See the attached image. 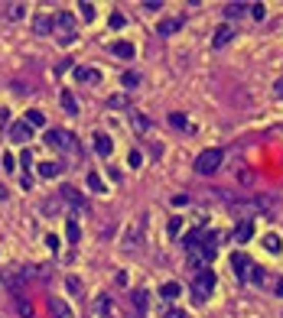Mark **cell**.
I'll use <instances>...</instances> for the list:
<instances>
[{"instance_id":"32","label":"cell","mask_w":283,"mask_h":318,"mask_svg":"<svg viewBox=\"0 0 283 318\" xmlns=\"http://www.w3.org/2000/svg\"><path fill=\"white\" fill-rule=\"evenodd\" d=\"M78 10H82V20H88V23H91L95 16H98V10H95V4H82Z\"/></svg>"},{"instance_id":"26","label":"cell","mask_w":283,"mask_h":318,"mask_svg":"<svg viewBox=\"0 0 283 318\" xmlns=\"http://www.w3.org/2000/svg\"><path fill=\"white\" fill-rule=\"evenodd\" d=\"M62 108H65L68 114H78V101H75L72 91H62Z\"/></svg>"},{"instance_id":"14","label":"cell","mask_w":283,"mask_h":318,"mask_svg":"<svg viewBox=\"0 0 283 318\" xmlns=\"http://www.w3.org/2000/svg\"><path fill=\"white\" fill-rule=\"evenodd\" d=\"M95 149H98V156H111V153H114V143H111V137L98 134V137H95Z\"/></svg>"},{"instance_id":"6","label":"cell","mask_w":283,"mask_h":318,"mask_svg":"<svg viewBox=\"0 0 283 318\" xmlns=\"http://www.w3.org/2000/svg\"><path fill=\"white\" fill-rule=\"evenodd\" d=\"M30 137H33V127L26 120H20V123H13V127H10V140H13V143H26Z\"/></svg>"},{"instance_id":"33","label":"cell","mask_w":283,"mask_h":318,"mask_svg":"<svg viewBox=\"0 0 283 318\" xmlns=\"http://www.w3.org/2000/svg\"><path fill=\"white\" fill-rule=\"evenodd\" d=\"M247 10H251V16H254V20H264V16H267V7H264V4H251Z\"/></svg>"},{"instance_id":"44","label":"cell","mask_w":283,"mask_h":318,"mask_svg":"<svg viewBox=\"0 0 283 318\" xmlns=\"http://www.w3.org/2000/svg\"><path fill=\"white\" fill-rule=\"evenodd\" d=\"M20 163H23V166L33 163V153H30V149H23V153H20Z\"/></svg>"},{"instance_id":"4","label":"cell","mask_w":283,"mask_h":318,"mask_svg":"<svg viewBox=\"0 0 283 318\" xmlns=\"http://www.w3.org/2000/svg\"><path fill=\"white\" fill-rule=\"evenodd\" d=\"M215 289V273L211 270H199L196 273V282H192V296H196V302H205V296Z\"/></svg>"},{"instance_id":"46","label":"cell","mask_w":283,"mask_h":318,"mask_svg":"<svg viewBox=\"0 0 283 318\" xmlns=\"http://www.w3.org/2000/svg\"><path fill=\"white\" fill-rule=\"evenodd\" d=\"M277 296H283V279H277Z\"/></svg>"},{"instance_id":"29","label":"cell","mask_w":283,"mask_h":318,"mask_svg":"<svg viewBox=\"0 0 283 318\" xmlns=\"http://www.w3.org/2000/svg\"><path fill=\"white\" fill-rule=\"evenodd\" d=\"M247 279H251L254 286H261V282L267 279V276H264V270H261V267H254V263H251V270H247Z\"/></svg>"},{"instance_id":"38","label":"cell","mask_w":283,"mask_h":318,"mask_svg":"<svg viewBox=\"0 0 283 318\" xmlns=\"http://www.w3.org/2000/svg\"><path fill=\"white\" fill-rule=\"evenodd\" d=\"M46 247L56 253V250H59V237H56V234H46Z\"/></svg>"},{"instance_id":"45","label":"cell","mask_w":283,"mask_h":318,"mask_svg":"<svg viewBox=\"0 0 283 318\" xmlns=\"http://www.w3.org/2000/svg\"><path fill=\"white\" fill-rule=\"evenodd\" d=\"M166 318H185V315L179 312V308H173V312H170V315H166Z\"/></svg>"},{"instance_id":"47","label":"cell","mask_w":283,"mask_h":318,"mask_svg":"<svg viewBox=\"0 0 283 318\" xmlns=\"http://www.w3.org/2000/svg\"><path fill=\"white\" fill-rule=\"evenodd\" d=\"M277 94H280V98H283V78H280V82H277Z\"/></svg>"},{"instance_id":"25","label":"cell","mask_w":283,"mask_h":318,"mask_svg":"<svg viewBox=\"0 0 283 318\" xmlns=\"http://www.w3.org/2000/svg\"><path fill=\"white\" fill-rule=\"evenodd\" d=\"M26 123H30V127H46V114L42 111H26Z\"/></svg>"},{"instance_id":"18","label":"cell","mask_w":283,"mask_h":318,"mask_svg":"<svg viewBox=\"0 0 283 318\" xmlns=\"http://www.w3.org/2000/svg\"><path fill=\"white\" fill-rule=\"evenodd\" d=\"M130 299H134V308L140 315H147V308H150V299H147V293L144 289H137V293H130Z\"/></svg>"},{"instance_id":"36","label":"cell","mask_w":283,"mask_h":318,"mask_svg":"<svg viewBox=\"0 0 283 318\" xmlns=\"http://www.w3.org/2000/svg\"><path fill=\"white\" fill-rule=\"evenodd\" d=\"M4 169H7V172H13V169H16V159H13V153H4Z\"/></svg>"},{"instance_id":"10","label":"cell","mask_w":283,"mask_h":318,"mask_svg":"<svg viewBox=\"0 0 283 318\" xmlns=\"http://www.w3.org/2000/svg\"><path fill=\"white\" fill-rule=\"evenodd\" d=\"M95 312H98V315H108V318H121V312L114 308V302H111L108 296H101L98 302H95Z\"/></svg>"},{"instance_id":"12","label":"cell","mask_w":283,"mask_h":318,"mask_svg":"<svg viewBox=\"0 0 283 318\" xmlns=\"http://www.w3.org/2000/svg\"><path fill=\"white\" fill-rule=\"evenodd\" d=\"M59 195H62V201H68V205H75V208H85V198L78 195V192L72 189V185H65V189H62Z\"/></svg>"},{"instance_id":"35","label":"cell","mask_w":283,"mask_h":318,"mask_svg":"<svg viewBox=\"0 0 283 318\" xmlns=\"http://www.w3.org/2000/svg\"><path fill=\"white\" fill-rule=\"evenodd\" d=\"M59 208H62V205H59V201H52V198H46V201H42V211H46V215H56Z\"/></svg>"},{"instance_id":"37","label":"cell","mask_w":283,"mask_h":318,"mask_svg":"<svg viewBox=\"0 0 283 318\" xmlns=\"http://www.w3.org/2000/svg\"><path fill=\"white\" fill-rule=\"evenodd\" d=\"M111 108H127V98H121V94H114V98H108Z\"/></svg>"},{"instance_id":"8","label":"cell","mask_w":283,"mask_h":318,"mask_svg":"<svg viewBox=\"0 0 283 318\" xmlns=\"http://www.w3.org/2000/svg\"><path fill=\"white\" fill-rule=\"evenodd\" d=\"M231 270H234V276L247 279V270H251V260H247L244 253H231Z\"/></svg>"},{"instance_id":"9","label":"cell","mask_w":283,"mask_h":318,"mask_svg":"<svg viewBox=\"0 0 283 318\" xmlns=\"http://www.w3.org/2000/svg\"><path fill=\"white\" fill-rule=\"evenodd\" d=\"M75 82H82V85H98L101 82V72H95V68H75Z\"/></svg>"},{"instance_id":"19","label":"cell","mask_w":283,"mask_h":318,"mask_svg":"<svg viewBox=\"0 0 283 318\" xmlns=\"http://www.w3.org/2000/svg\"><path fill=\"white\" fill-rule=\"evenodd\" d=\"M130 127L137 130V134H147L150 130V120L144 117V114H137V111H130Z\"/></svg>"},{"instance_id":"22","label":"cell","mask_w":283,"mask_h":318,"mask_svg":"<svg viewBox=\"0 0 283 318\" xmlns=\"http://www.w3.org/2000/svg\"><path fill=\"white\" fill-rule=\"evenodd\" d=\"M65 237H68V244H78V237H82V227H78V221H75V218H68V224H65Z\"/></svg>"},{"instance_id":"20","label":"cell","mask_w":283,"mask_h":318,"mask_svg":"<svg viewBox=\"0 0 283 318\" xmlns=\"http://www.w3.org/2000/svg\"><path fill=\"white\" fill-rule=\"evenodd\" d=\"M111 52L121 56V59H134V46H130V42H111Z\"/></svg>"},{"instance_id":"13","label":"cell","mask_w":283,"mask_h":318,"mask_svg":"<svg viewBox=\"0 0 283 318\" xmlns=\"http://www.w3.org/2000/svg\"><path fill=\"white\" fill-rule=\"evenodd\" d=\"M140 231H144V221H140L134 231H127V237H124V247H127V250H140Z\"/></svg>"},{"instance_id":"39","label":"cell","mask_w":283,"mask_h":318,"mask_svg":"<svg viewBox=\"0 0 283 318\" xmlns=\"http://www.w3.org/2000/svg\"><path fill=\"white\" fill-rule=\"evenodd\" d=\"M65 286H68V293H82V286H78V279H75V276H68V279H65Z\"/></svg>"},{"instance_id":"1","label":"cell","mask_w":283,"mask_h":318,"mask_svg":"<svg viewBox=\"0 0 283 318\" xmlns=\"http://www.w3.org/2000/svg\"><path fill=\"white\" fill-rule=\"evenodd\" d=\"M52 36L59 39V46H72L75 36H78V20L68 10H59L52 16Z\"/></svg>"},{"instance_id":"43","label":"cell","mask_w":283,"mask_h":318,"mask_svg":"<svg viewBox=\"0 0 283 318\" xmlns=\"http://www.w3.org/2000/svg\"><path fill=\"white\" fill-rule=\"evenodd\" d=\"M111 26H114V30H121V26H124V16L114 13V16H111Z\"/></svg>"},{"instance_id":"40","label":"cell","mask_w":283,"mask_h":318,"mask_svg":"<svg viewBox=\"0 0 283 318\" xmlns=\"http://www.w3.org/2000/svg\"><path fill=\"white\" fill-rule=\"evenodd\" d=\"M127 163H130V169H137V166H140V153H137V149H130V156H127Z\"/></svg>"},{"instance_id":"2","label":"cell","mask_w":283,"mask_h":318,"mask_svg":"<svg viewBox=\"0 0 283 318\" xmlns=\"http://www.w3.org/2000/svg\"><path fill=\"white\" fill-rule=\"evenodd\" d=\"M46 143L56 146V149H62V153H68V156H78V143H75V137L68 134V130H49V134H46Z\"/></svg>"},{"instance_id":"48","label":"cell","mask_w":283,"mask_h":318,"mask_svg":"<svg viewBox=\"0 0 283 318\" xmlns=\"http://www.w3.org/2000/svg\"><path fill=\"white\" fill-rule=\"evenodd\" d=\"M0 201H7V189H4V185H0Z\"/></svg>"},{"instance_id":"23","label":"cell","mask_w":283,"mask_h":318,"mask_svg":"<svg viewBox=\"0 0 283 318\" xmlns=\"http://www.w3.org/2000/svg\"><path fill=\"white\" fill-rule=\"evenodd\" d=\"M4 13H7V20H23L26 16V4H10V7H4Z\"/></svg>"},{"instance_id":"24","label":"cell","mask_w":283,"mask_h":318,"mask_svg":"<svg viewBox=\"0 0 283 318\" xmlns=\"http://www.w3.org/2000/svg\"><path fill=\"white\" fill-rule=\"evenodd\" d=\"M261 244H264V250H267V253H280V250H283V247H280V237H277V234H267Z\"/></svg>"},{"instance_id":"15","label":"cell","mask_w":283,"mask_h":318,"mask_svg":"<svg viewBox=\"0 0 283 318\" xmlns=\"http://www.w3.org/2000/svg\"><path fill=\"white\" fill-rule=\"evenodd\" d=\"M179 30H182V20H163L160 26H156L160 36H173V33H179Z\"/></svg>"},{"instance_id":"30","label":"cell","mask_w":283,"mask_h":318,"mask_svg":"<svg viewBox=\"0 0 283 318\" xmlns=\"http://www.w3.org/2000/svg\"><path fill=\"white\" fill-rule=\"evenodd\" d=\"M16 312H20L23 318H33V305H30V302H26V299H23V296H16Z\"/></svg>"},{"instance_id":"42","label":"cell","mask_w":283,"mask_h":318,"mask_svg":"<svg viewBox=\"0 0 283 318\" xmlns=\"http://www.w3.org/2000/svg\"><path fill=\"white\" fill-rule=\"evenodd\" d=\"M137 82H140V78H137L134 72H127V75H124V88H134Z\"/></svg>"},{"instance_id":"21","label":"cell","mask_w":283,"mask_h":318,"mask_svg":"<svg viewBox=\"0 0 283 318\" xmlns=\"http://www.w3.org/2000/svg\"><path fill=\"white\" fill-rule=\"evenodd\" d=\"M251 234H254V224H251V221H241V227H238L234 241H238V244H247V241H251Z\"/></svg>"},{"instance_id":"7","label":"cell","mask_w":283,"mask_h":318,"mask_svg":"<svg viewBox=\"0 0 283 318\" xmlns=\"http://www.w3.org/2000/svg\"><path fill=\"white\" fill-rule=\"evenodd\" d=\"M49 312H52V318H72V308L62 302L59 296H49Z\"/></svg>"},{"instance_id":"16","label":"cell","mask_w":283,"mask_h":318,"mask_svg":"<svg viewBox=\"0 0 283 318\" xmlns=\"http://www.w3.org/2000/svg\"><path fill=\"white\" fill-rule=\"evenodd\" d=\"M59 172H62V166H59V163H52V159L39 163V175H42V179H56Z\"/></svg>"},{"instance_id":"28","label":"cell","mask_w":283,"mask_h":318,"mask_svg":"<svg viewBox=\"0 0 283 318\" xmlns=\"http://www.w3.org/2000/svg\"><path fill=\"white\" fill-rule=\"evenodd\" d=\"M88 189H91V192H104V182H101V175L98 172H88Z\"/></svg>"},{"instance_id":"11","label":"cell","mask_w":283,"mask_h":318,"mask_svg":"<svg viewBox=\"0 0 283 318\" xmlns=\"http://www.w3.org/2000/svg\"><path fill=\"white\" fill-rule=\"evenodd\" d=\"M33 30H36V36H49V33H52V16L39 13L36 20H33Z\"/></svg>"},{"instance_id":"34","label":"cell","mask_w":283,"mask_h":318,"mask_svg":"<svg viewBox=\"0 0 283 318\" xmlns=\"http://www.w3.org/2000/svg\"><path fill=\"white\" fill-rule=\"evenodd\" d=\"M170 123H173V127H179V130H185V127H189L185 114H170Z\"/></svg>"},{"instance_id":"31","label":"cell","mask_w":283,"mask_h":318,"mask_svg":"<svg viewBox=\"0 0 283 318\" xmlns=\"http://www.w3.org/2000/svg\"><path fill=\"white\" fill-rule=\"evenodd\" d=\"M160 296L163 299H176V296H179V282H166V286L160 289Z\"/></svg>"},{"instance_id":"41","label":"cell","mask_w":283,"mask_h":318,"mask_svg":"<svg viewBox=\"0 0 283 318\" xmlns=\"http://www.w3.org/2000/svg\"><path fill=\"white\" fill-rule=\"evenodd\" d=\"M179 227H182V218H173V221H170V227H166V231H170V234H179Z\"/></svg>"},{"instance_id":"17","label":"cell","mask_w":283,"mask_h":318,"mask_svg":"<svg viewBox=\"0 0 283 318\" xmlns=\"http://www.w3.org/2000/svg\"><path fill=\"white\" fill-rule=\"evenodd\" d=\"M231 36H234L231 26H218V30H215V39H211V42H215V46L222 49V46H228V42H231Z\"/></svg>"},{"instance_id":"3","label":"cell","mask_w":283,"mask_h":318,"mask_svg":"<svg viewBox=\"0 0 283 318\" xmlns=\"http://www.w3.org/2000/svg\"><path fill=\"white\" fill-rule=\"evenodd\" d=\"M218 166H222V149H205V153L196 156V172H199V175L218 172Z\"/></svg>"},{"instance_id":"5","label":"cell","mask_w":283,"mask_h":318,"mask_svg":"<svg viewBox=\"0 0 283 318\" xmlns=\"http://www.w3.org/2000/svg\"><path fill=\"white\" fill-rule=\"evenodd\" d=\"M33 273L30 270H23V267H16V270H0V282H4L7 289H10V293H20L23 289V282L30 279Z\"/></svg>"},{"instance_id":"27","label":"cell","mask_w":283,"mask_h":318,"mask_svg":"<svg viewBox=\"0 0 283 318\" xmlns=\"http://www.w3.org/2000/svg\"><path fill=\"white\" fill-rule=\"evenodd\" d=\"M247 10V4H238V0H234V4H228L225 7V16H228V20H238V16H241Z\"/></svg>"}]
</instances>
